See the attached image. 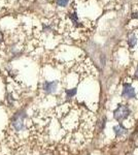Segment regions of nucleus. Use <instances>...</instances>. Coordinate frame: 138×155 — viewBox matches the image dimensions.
<instances>
[{"mask_svg":"<svg viewBox=\"0 0 138 155\" xmlns=\"http://www.w3.org/2000/svg\"><path fill=\"white\" fill-rule=\"evenodd\" d=\"M122 96L125 97V98H135V97H136L135 88L132 86L131 84H129V83L124 84V87H123V92H122Z\"/></svg>","mask_w":138,"mask_h":155,"instance_id":"nucleus-4","label":"nucleus"},{"mask_svg":"<svg viewBox=\"0 0 138 155\" xmlns=\"http://www.w3.org/2000/svg\"><path fill=\"white\" fill-rule=\"evenodd\" d=\"M2 41H3V35H2V33L0 32V44H1Z\"/></svg>","mask_w":138,"mask_h":155,"instance_id":"nucleus-10","label":"nucleus"},{"mask_svg":"<svg viewBox=\"0 0 138 155\" xmlns=\"http://www.w3.org/2000/svg\"><path fill=\"white\" fill-rule=\"evenodd\" d=\"M5 101H6L7 107H8L9 109H11V107H14V102H16V98H14V95H12L11 92H8V93L6 94Z\"/></svg>","mask_w":138,"mask_h":155,"instance_id":"nucleus-6","label":"nucleus"},{"mask_svg":"<svg viewBox=\"0 0 138 155\" xmlns=\"http://www.w3.org/2000/svg\"><path fill=\"white\" fill-rule=\"evenodd\" d=\"M28 117L24 109H19L11 118V127L14 132L24 131L26 128V119Z\"/></svg>","mask_w":138,"mask_h":155,"instance_id":"nucleus-1","label":"nucleus"},{"mask_svg":"<svg viewBox=\"0 0 138 155\" xmlns=\"http://www.w3.org/2000/svg\"><path fill=\"white\" fill-rule=\"evenodd\" d=\"M77 92V89L76 88H72V89H67L65 90V94H66V97L67 98H71L73 97Z\"/></svg>","mask_w":138,"mask_h":155,"instance_id":"nucleus-8","label":"nucleus"},{"mask_svg":"<svg viewBox=\"0 0 138 155\" xmlns=\"http://www.w3.org/2000/svg\"><path fill=\"white\" fill-rule=\"evenodd\" d=\"M136 44H137L136 36H135V34H132V35L129 37V39H128V45H129V47L132 49V48H134Z\"/></svg>","mask_w":138,"mask_h":155,"instance_id":"nucleus-7","label":"nucleus"},{"mask_svg":"<svg viewBox=\"0 0 138 155\" xmlns=\"http://www.w3.org/2000/svg\"><path fill=\"white\" fill-rule=\"evenodd\" d=\"M135 77H136V78H138V68H137L136 72H135Z\"/></svg>","mask_w":138,"mask_h":155,"instance_id":"nucleus-11","label":"nucleus"},{"mask_svg":"<svg viewBox=\"0 0 138 155\" xmlns=\"http://www.w3.org/2000/svg\"><path fill=\"white\" fill-rule=\"evenodd\" d=\"M68 1L69 0H58L57 3H58V5H60V6H66V4L68 3Z\"/></svg>","mask_w":138,"mask_h":155,"instance_id":"nucleus-9","label":"nucleus"},{"mask_svg":"<svg viewBox=\"0 0 138 155\" xmlns=\"http://www.w3.org/2000/svg\"><path fill=\"white\" fill-rule=\"evenodd\" d=\"M58 81H46L42 84V91L46 94H54L58 89Z\"/></svg>","mask_w":138,"mask_h":155,"instance_id":"nucleus-3","label":"nucleus"},{"mask_svg":"<svg viewBox=\"0 0 138 155\" xmlns=\"http://www.w3.org/2000/svg\"><path fill=\"white\" fill-rule=\"evenodd\" d=\"M114 130L115 132V136H117V137H120L124 136V134H126L127 132H128V130L122 125V124H119V125L114 126Z\"/></svg>","mask_w":138,"mask_h":155,"instance_id":"nucleus-5","label":"nucleus"},{"mask_svg":"<svg viewBox=\"0 0 138 155\" xmlns=\"http://www.w3.org/2000/svg\"><path fill=\"white\" fill-rule=\"evenodd\" d=\"M130 113H131V111H130L129 107L126 106V104H120L117 107V110L114 112V117L117 121L121 122L123 120L127 119L129 117Z\"/></svg>","mask_w":138,"mask_h":155,"instance_id":"nucleus-2","label":"nucleus"}]
</instances>
